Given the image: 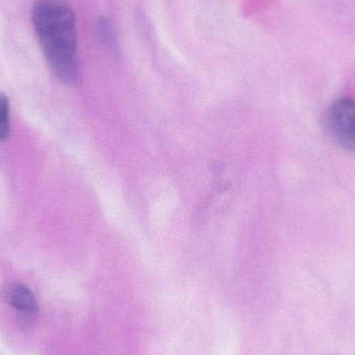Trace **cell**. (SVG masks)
<instances>
[{
    "mask_svg": "<svg viewBox=\"0 0 355 355\" xmlns=\"http://www.w3.org/2000/svg\"><path fill=\"white\" fill-rule=\"evenodd\" d=\"M10 135V104L4 94L0 93V141L8 139Z\"/></svg>",
    "mask_w": 355,
    "mask_h": 355,
    "instance_id": "5",
    "label": "cell"
},
{
    "mask_svg": "<svg viewBox=\"0 0 355 355\" xmlns=\"http://www.w3.org/2000/svg\"><path fill=\"white\" fill-rule=\"evenodd\" d=\"M97 35L99 41L104 47L112 52L118 50V42H116V31L108 19L101 18L97 24Z\"/></svg>",
    "mask_w": 355,
    "mask_h": 355,
    "instance_id": "4",
    "label": "cell"
},
{
    "mask_svg": "<svg viewBox=\"0 0 355 355\" xmlns=\"http://www.w3.org/2000/svg\"><path fill=\"white\" fill-rule=\"evenodd\" d=\"M6 302L15 310L26 314H35L37 302L29 288L24 285H15L8 288L4 294Z\"/></svg>",
    "mask_w": 355,
    "mask_h": 355,
    "instance_id": "3",
    "label": "cell"
},
{
    "mask_svg": "<svg viewBox=\"0 0 355 355\" xmlns=\"http://www.w3.org/2000/svg\"><path fill=\"white\" fill-rule=\"evenodd\" d=\"M329 135L336 144L355 152V102L349 98L336 100L325 116Z\"/></svg>",
    "mask_w": 355,
    "mask_h": 355,
    "instance_id": "2",
    "label": "cell"
},
{
    "mask_svg": "<svg viewBox=\"0 0 355 355\" xmlns=\"http://www.w3.org/2000/svg\"><path fill=\"white\" fill-rule=\"evenodd\" d=\"M33 21L50 68L60 81L75 85L79 77V58L72 8L55 0H40L33 6Z\"/></svg>",
    "mask_w": 355,
    "mask_h": 355,
    "instance_id": "1",
    "label": "cell"
}]
</instances>
